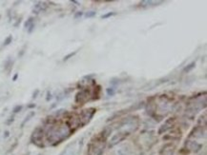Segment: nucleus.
I'll use <instances>...</instances> for the list:
<instances>
[{
	"label": "nucleus",
	"instance_id": "obj_1",
	"mask_svg": "<svg viewBox=\"0 0 207 155\" xmlns=\"http://www.w3.org/2000/svg\"><path fill=\"white\" fill-rule=\"evenodd\" d=\"M69 134V129L66 126H61L55 129H53L49 132V140L52 142H58L67 137Z\"/></svg>",
	"mask_w": 207,
	"mask_h": 155
},
{
	"label": "nucleus",
	"instance_id": "obj_2",
	"mask_svg": "<svg viewBox=\"0 0 207 155\" xmlns=\"http://www.w3.org/2000/svg\"><path fill=\"white\" fill-rule=\"evenodd\" d=\"M117 154L118 155H129L130 154V149L127 146H121L119 149L117 150Z\"/></svg>",
	"mask_w": 207,
	"mask_h": 155
},
{
	"label": "nucleus",
	"instance_id": "obj_3",
	"mask_svg": "<svg viewBox=\"0 0 207 155\" xmlns=\"http://www.w3.org/2000/svg\"><path fill=\"white\" fill-rule=\"evenodd\" d=\"M195 62H193V63H191L190 64V65H188V67H186V68H185V69H183V72H190V71H191V69H193V68H194V67H195Z\"/></svg>",
	"mask_w": 207,
	"mask_h": 155
},
{
	"label": "nucleus",
	"instance_id": "obj_4",
	"mask_svg": "<svg viewBox=\"0 0 207 155\" xmlns=\"http://www.w3.org/2000/svg\"><path fill=\"white\" fill-rule=\"evenodd\" d=\"M107 94L109 95V96H113V95L115 94V90L113 89H107Z\"/></svg>",
	"mask_w": 207,
	"mask_h": 155
},
{
	"label": "nucleus",
	"instance_id": "obj_5",
	"mask_svg": "<svg viewBox=\"0 0 207 155\" xmlns=\"http://www.w3.org/2000/svg\"><path fill=\"white\" fill-rule=\"evenodd\" d=\"M95 12H89L85 15V16H86V17H93V16H95Z\"/></svg>",
	"mask_w": 207,
	"mask_h": 155
},
{
	"label": "nucleus",
	"instance_id": "obj_6",
	"mask_svg": "<svg viewBox=\"0 0 207 155\" xmlns=\"http://www.w3.org/2000/svg\"><path fill=\"white\" fill-rule=\"evenodd\" d=\"M75 53H76V52H72V53H70L69 55H67L66 57L64 58V60H67V59H69V57H71V56H73V55H75Z\"/></svg>",
	"mask_w": 207,
	"mask_h": 155
},
{
	"label": "nucleus",
	"instance_id": "obj_7",
	"mask_svg": "<svg viewBox=\"0 0 207 155\" xmlns=\"http://www.w3.org/2000/svg\"><path fill=\"white\" fill-rule=\"evenodd\" d=\"M115 15L114 12H110V13H108V15H102V18H107V17H109V16H112V15Z\"/></svg>",
	"mask_w": 207,
	"mask_h": 155
},
{
	"label": "nucleus",
	"instance_id": "obj_8",
	"mask_svg": "<svg viewBox=\"0 0 207 155\" xmlns=\"http://www.w3.org/2000/svg\"><path fill=\"white\" fill-rule=\"evenodd\" d=\"M18 109H21V107H17V108H15V111L16 112V110H18Z\"/></svg>",
	"mask_w": 207,
	"mask_h": 155
}]
</instances>
